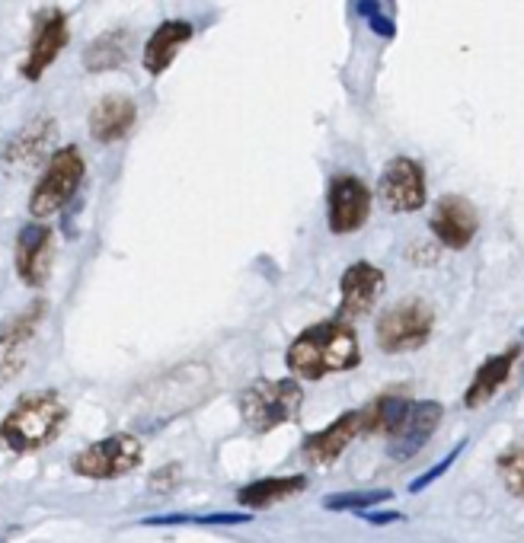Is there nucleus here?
Wrapping results in <instances>:
<instances>
[{"label":"nucleus","mask_w":524,"mask_h":543,"mask_svg":"<svg viewBox=\"0 0 524 543\" xmlns=\"http://www.w3.org/2000/svg\"><path fill=\"white\" fill-rule=\"evenodd\" d=\"M195 36V26L189 20H167L160 23L151 36L144 42V52H141V64L144 71L151 77H160L173 68L176 55L183 52V45H189Z\"/></svg>","instance_id":"dca6fc26"},{"label":"nucleus","mask_w":524,"mask_h":543,"mask_svg":"<svg viewBox=\"0 0 524 543\" xmlns=\"http://www.w3.org/2000/svg\"><path fill=\"white\" fill-rule=\"evenodd\" d=\"M13 266L26 288H45L55 266V230L45 221L20 227L13 246Z\"/></svg>","instance_id":"9d476101"},{"label":"nucleus","mask_w":524,"mask_h":543,"mask_svg":"<svg viewBox=\"0 0 524 543\" xmlns=\"http://www.w3.org/2000/svg\"><path fill=\"white\" fill-rule=\"evenodd\" d=\"M355 13L362 16V20L371 26V32H378L381 39L397 36V23H393V16L384 13V7L378 4V0H355Z\"/></svg>","instance_id":"393cba45"},{"label":"nucleus","mask_w":524,"mask_h":543,"mask_svg":"<svg viewBox=\"0 0 524 543\" xmlns=\"http://www.w3.org/2000/svg\"><path fill=\"white\" fill-rule=\"evenodd\" d=\"M441 416H445V409L435 400H422V403H409L403 422L397 425V432L390 435V460H409L416 457L429 438L435 435V429L441 425Z\"/></svg>","instance_id":"ddd939ff"},{"label":"nucleus","mask_w":524,"mask_h":543,"mask_svg":"<svg viewBox=\"0 0 524 543\" xmlns=\"http://www.w3.org/2000/svg\"><path fill=\"white\" fill-rule=\"evenodd\" d=\"M243 521H250V515L218 512V515H157V518H147L144 524H151V528H163V524H202V528H218V524H243Z\"/></svg>","instance_id":"b1692460"},{"label":"nucleus","mask_w":524,"mask_h":543,"mask_svg":"<svg viewBox=\"0 0 524 543\" xmlns=\"http://www.w3.org/2000/svg\"><path fill=\"white\" fill-rule=\"evenodd\" d=\"M435 329V314L432 307L422 298H406L400 304H393L390 310L378 317L374 326V336H378L381 352L387 355H403V352H416L429 342Z\"/></svg>","instance_id":"39448f33"},{"label":"nucleus","mask_w":524,"mask_h":543,"mask_svg":"<svg viewBox=\"0 0 524 543\" xmlns=\"http://www.w3.org/2000/svg\"><path fill=\"white\" fill-rule=\"evenodd\" d=\"M429 227L441 246H448V250H467L473 237H477L480 221L467 199H461V195H441L435 202Z\"/></svg>","instance_id":"4468645a"},{"label":"nucleus","mask_w":524,"mask_h":543,"mask_svg":"<svg viewBox=\"0 0 524 543\" xmlns=\"http://www.w3.org/2000/svg\"><path fill=\"white\" fill-rule=\"evenodd\" d=\"M64 422H68V406L55 390L23 393L0 419V444L13 454H36L61 435Z\"/></svg>","instance_id":"f03ea898"},{"label":"nucleus","mask_w":524,"mask_h":543,"mask_svg":"<svg viewBox=\"0 0 524 543\" xmlns=\"http://www.w3.org/2000/svg\"><path fill=\"white\" fill-rule=\"evenodd\" d=\"M71 42V26H68V13L58 7H48L36 13V23H32V39H29V52L23 61V80L29 84H39L45 71L61 58V52Z\"/></svg>","instance_id":"0eeeda50"},{"label":"nucleus","mask_w":524,"mask_h":543,"mask_svg":"<svg viewBox=\"0 0 524 543\" xmlns=\"http://www.w3.org/2000/svg\"><path fill=\"white\" fill-rule=\"evenodd\" d=\"M179 483H183V467H179V464H167V467H160L151 476V489L154 492H173Z\"/></svg>","instance_id":"cd10ccee"},{"label":"nucleus","mask_w":524,"mask_h":543,"mask_svg":"<svg viewBox=\"0 0 524 543\" xmlns=\"http://www.w3.org/2000/svg\"><path fill=\"white\" fill-rule=\"evenodd\" d=\"M240 416L253 432L266 435L285 422H294L304 406V390L294 377H282V381H253L247 390L237 397Z\"/></svg>","instance_id":"20e7f679"},{"label":"nucleus","mask_w":524,"mask_h":543,"mask_svg":"<svg viewBox=\"0 0 524 543\" xmlns=\"http://www.w3.org/2000/svg\"><path fill=\"white\" fill-rule=\"evenodd\" d=\"M425 170L413 157H393L378 179V202L390 215H413L425 208Z\"/></svg>","instance_id":"1a4fd4ad"},{"label":"nucleus","mask_w":524,"mask_h":543,"mask_svg":"<svg viewBox=\"0 0 524 543\" xmlns=\"http://www.w3.org/2000/svg\"><path fill=\"white\" fill-rule=\"evenodd\" d=\"M131 45H135V36L128 29H109L103 36H96L87 52H84V71L90 74H106V71H116L128 61L131 55Z\"/></svg>","instance_id":"6ab92c4d"},{"label":"nucleus","mask_w":524,"mask_h":543,"mask_svg":"<svg viewBox=\"0 0 524 543\" xmlns=\"http://www.w3.org/2000/svg\"><path fill=\"white\" fill-rule=\"evenodd\" d=\"M515 358L518 352L509 349V352H502V355H493V358H486L483 361V368L477 371V377H473V384L467 387L464 393V406L467 409H477L483 403H489L499 393V387L505 384V377H509L512 365H515Z\"/></svg>","instance_id":"412c9836"},{"label":"nucleus","mask_w":524,"mask_h":543,"mask_svg":"<svg viewBox=\"0 0 524 543\" xmlns=\"http://www.w3.org/2000/svg\"><path fill=\"white\" fill-rule=\"evenodd\" d=\"M45 320V301H36L23 314L10 317L0 326V387L20 377L26 368V342L36 336L39 323Z\"/></svg>","instance_id":"f8f14e48"},{"label":"nucleus","mask_w":524,"mask_h":543,"mask_svg":"<svg viewBox=\"0 0 524 543\" xmlns=\"http://www.w3.org/2000/svg\"><path fill=\"white\" fill-rule=\"evenodd\" d=\"M84 176H87L84 151H80L77 144L55 147L52 157L45 160V170L39 176V183L32 186L29 215L36 221H48V218L61 215V211L68 208V202L77 195Z\"/></svg>","instance_id":"7ed1b4c3"},{"label":"nucleus","mask_w":524,"mask_h":543,"mask_svg":"<svg viewBox=\"0 0 524 543\" xmlns=\"http://www.w3.org/2000/svg\"><path fill=\"white\" fill-rule=\"evenodd\" d=\"M288 371L304 381H320V377L342 374L358 368L362 361V345H358L355 329L349 320H323L307 326L301 336H294V342L285 352Z\"/></svg>","instance_id":"f257e3e1"},{"label":"nucleus","mask_w":524,"mask_h":543,"mask_svg":"<svg viewBox=\"0 0 524 543\" xmlns=\"http://www.w3.org/2000/svg\"><path fill=\"white\" fill-rule=\"evenodd\" d=\"M141 460H144L141 441L128 432H119L103 441H93L90 448H84L71 460V467L77 476H87V480H119V476L138 470Z\"/></svg>","instance_id":"423d86ee"},{"label":"nucleus","mask_w":524,"mask_h":543,"mask_svg":"<svg viewBox=\"0 0 524 543\" xmlns=\"http://www.w3.org/2000/svg\"><path fill=\"white\" fill-rule=\"evenodd\" d=\"M358 515H362L368 524H397V521H403L400 512H368V508H365V512H358Z\"/></svg>","instance_id":"c85d7f7f"},{"label":"nucleus","mask_w":524,"mask_h":543,"mask_svg":"<svg viewBox=\"0 0 524 543\" xmlns=\"http://www.w3.org/2000/svg\"><path fill=\"white\" fill-rule=\"evenodd\" d=\"M409 397H403V393H384V397H378L374 403H368L362 413V435H393L397 432V425L403 422L406 409H409Z\"/></svg>","instance_id":"4be33fe9"},{"label":"nucleus","mask_w":524,"mask_h":543,"mask_svg":"<svg viewBox=\"0 0 524 543\" xmlns=\"http://www.w3.org/2000/svg\"><path fill=\"white\" fill-rule=\"evenodd\" d=\"M387 278L374 262H352L339 278V320L368 317L381 301Z\"/></svg>","instance_id":"9b49d317"},{"label":"nucleus","mask_w":524,"mask_h":543,"mask_svg":"<svg viewBox=\"0 0 524 543\" xmlns=\"http://www.w3.org/2000/svg\"><path fill=\"white\" fill-rule=\"evenodd\" d=\"M358 435H362V416H358V409H352V413H342L336 422L326 425L323 432L310 435L304 441V448H301L304 460H307V464H314V467H330Z\"/></svg>","instance_id":"a211bd4d"},{"label":"nucleus","mask_w":524,"mask_h":543,"mask_svg":"<svg viewBox=\"0 0 524 543\" xmlns=\"http://www.w3.org/2000/svg\"><path fill=\"white\" fill-rule=\"evenodd\" d=\"M304 489H307V476H266V480L243 486L237 492V502L243 508H250V512H259V508H272L278 502L298 496Z\"/></svg>","instance_id":"aec40b11"},{"label":"nucleus","mask_w":524,"mask_h":543,"mask_svg":"<svg viewBox=\"0 0 524 543\" xmlns=\"http://www.w3.org/2000/svg\"><path fill=\"white\" fill-rule=\"evenodd\" d=\"M393 492L390 489H365V492H339V496H326L323 508L326 512H365L381 502H390Z\"/></svg>","instance_id":"5701e85b"},{"label":"nucleus","mask_w":524,"mask_h":543,"mask_svg":"<svg viewBox=\"0 0 524 543\" xmlns=\"http://www.w3.org/2000/svg\"><path fill=\"white\" fill-rule=\"evenodd\" d=\"M464 448H467V441H461V444H457V448H454V451L448 454V457H441V460H438V464H435L432 470H425V473L419 476V480H413V483H409V492H422V489H429L432 483H438L441 476H445V473H448V470L454 467V460L461 457V451H464Z\"/></svg>","instance_id":"a878e982"},{"label":"nucleus","mask_w":524,"mask_h":543,"mask_svg":"<svg viewBox=\"0 0 524 543\" xmlns=\"http://www.w3.org/2000/svg\"><path fill=\"white\" fill-rule=\"evenodd\" d=\"M371 199V189L358 176H333L330 189H326V224H330V234L349 237L355 230H362L371 218Z\"/></svg>","instance_id":"6e6552de"},{"label":"nucleus","mask_w":524,"mask_h":543,"mask_svg":"<svg viewBox=\"0 0 524 543\" xmlns=\"http://www.w3.org/2000/svg\"><path fill=\"white\" fill-rule=\"evenodd\" d=\"M135 122H138V103L131 100V96L112 93L93 106L87 128L96 144H116L128 138V131L135 128Z\"/></svg>","instance_id":"f3484780"},{"label":"nucleus","mask_w":524,"mask_h":543,"mask_svg":"<svg viewBox=\"0 0 524 543\" xmlns=\"http://www.w3.org/2000/svg\"><path fill=\"white\" fill-rule=\"evenodd\" d=\"M58 131V122L52 115H39L26 128H20L4 147V163L13 170H32L42 160L52 157V138Z\"/></svg>","instance_id":"2eb2a0df"},{"label":"nucleus","mask_w":524,"mask_h":543,"mask_svg":"<svg viewBox=\"0 0 524 543\" xmlns=\"http://www.w3.org/2000/svg\"><path fill=\"white\" fill-rule=\"evenodd\" d=\"M502 476H505V483H509V489L515 492V496L524 499V448L502 460Z\"/></svg>","instance_id":"bb28decb"}]
</instances>
